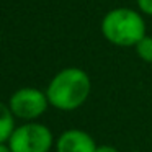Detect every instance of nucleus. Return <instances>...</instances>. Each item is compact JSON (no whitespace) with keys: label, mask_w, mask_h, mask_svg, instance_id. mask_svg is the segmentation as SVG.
I'll use <instances>...</instances> for the list:
<instances>
[{"label":"nucleus","mask_w":152,"mask_h":152,"mask_svg":"<svg viewBox=\"0 0 152 152\" xmlns=\"http://www.w3.org/2000/svg\"><path fill=\"white\" fill-rule=\"evenodd\" d=\"M134 48H136L137 56L141 57L144 62L152 64V36H147V34H145Z\"/></svg>","instance_id":"obj_7"},{"label":"nucleus","mask_w":152,"mask_h":152,"mask_svg":"<svg viewBox=\"0 0 152 152\" xmlns=\"http://www.w3.org/2000/svg\"><path fill=\"white\" fill-rule=\"evenodd\" d=\"M0 152H12V149H10V145L8 144H0Z\"/></svg>","instance_id":"obj_10"},{"label":"nucleus","mask_w":152,"mask_h":152,"mask_svg":"<svg viewBox=\"0 0 152 152\" xmlns=\"http://www.w3.org/2000/svg\"><path fill=\"white\" fill-rule=\"evenodd\" d=\"M129 152H141V151H129Z\"/></svg>","instance_id":"obj_11"},{"label":"nucleus","mask_w":152,"mask_h":152,"mask_svg":"<svg viewBox=\"0 0 152 152\" xmlns=\"http://www.w3.org/2000/svg\"><path fill=\"white\" fill-rule=\"evenodd\" d=\"M12 152H49L54 144L53 132L48 126L34 121L15 128L7 142Z\"/></svg>","instance_id":"obj_3"},{"label":"nucleus","mask_w":152,"mask_h":152,"mask_svg":"<svg viewBox=\"0 0 152 152\" xmlns=\"http://www.w3.org/2000/svg\"><path fill=\"white\" fill-rule=\"evenodd\" d=\"M137 7L142 13L152 17V0H137Z\"/></svg>","instance_id":"obj_8"},{"label":"nucleus","mask_w":152,"mask_h":152,"mask_svg":"<svg viewBox=\"0 0 152 152\" xmlns=\"http://www.w3.org/2000/svg\"><path fill=\"white\" fill-rule=\"evenodd\" d=\"M57 152H95L96 142L82 129H67L59 136L56 144Z\"/></svg>","instance_id":"obj_5"},{"label":"nucleus","mask_w":152,"mask_h":152,"mask_svg":"<svg viewBox=\"0 0 152 152\" xmlns=\"http://www.w3.org/2000/svg\"><path fill=\"white\" fill-rule=\"evenodd\" d=\"M92 90V82L85 70L67 67L51 79L46 88L49 105L61 111H74L87 102Z\"/></svg>","instance_id":"obj_1"},{"label":"nucleus","mask_w":152,"mask_h":152,"mask_svg":"<svg viewBox=\"0 0 152 152\" xmlns=\"http://www.w3.org/2000/svg\"><path fill=\"white\" fill-rule=\"evenodd\" d=\"M15 128V115L12 113L10 106L0 102V144L8 142Z\"/></svg>","instance_id":"obj_6"},{"label":"nucleus","mask_w":152,"mask_h":152,"mask_svg":"<svg viewBox=\"0 0 152 152\" xmlns=\"http://www.w3.org/2000/svg\"><path fill=\"white\" fill-rule=\"evenodd\" d=\"M95 152H119V151L116 147H113V145L103 144V145H96V151Z\"/></svg>","instance_id":"obj_9"},{"label":"nucleus","mask_w":152,"mask_h":152,"mask_svg":"<svg viewBox=\"0 0 152 152\" xmlns=\"http://www.w3.org/2000/svg\"><path fill=\"white\" fill-rule=\"evenodd\" d=\"M12 113L15 118L23 119V121H33L39 118L49 106L46 92L34 87H23L13 92V95L8 100Z\"/></svg>","instance_id":"obj_4"},{"label":"nucleus","mask_w":152,"mask_h":152,"mask_svg":"<svg viewBox=\"0 0 152 152\" xmlns=\"http://www.w3.org/2000/svg\"><path fill=\"white\" fill-rule=\"evenodd\" d=\"M102 34L115 46H136L145 36V21L132 8H113L102 20Z\"/></svg>","instance_id":"obj_2"}]
</instances>
